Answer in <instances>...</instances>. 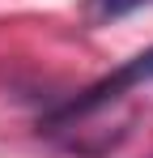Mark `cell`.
I'll use <instances>...</instances> for the list:
<instances>
[{
	"instance_id": "6da1fadb",
	"label": "cell",
	"mask_w": 153,
	"mask_h": 158,
	"mask_svg": "<svg viewBox=\"0 0 153 158\" xmlns=\"http://www.w3.org/2000/svg\"><path fill=\"white\" fill-rule=\"evenodd\" d=\"M153 81V47L149 52H140V56H132L124 69H115L106 81H98V85H89L85 94H76L73 103H64L55 115H51L47 124L51 128H68L73 120H81V115H94L98 107H106V103H115L119 94H128L132 85H149Z\"/></svg>"
},
{
	"instance_id": "7a4b0ae2",
	"label": "cell",
	"mask_w": 153,
	"mask_h": 158,
	"mask_svg": "<svg viewBox=\"0 0 153 158\" xmlns=\"http://www.w3.org/2000/svg\"><path fill=\"white\" fill-rule=\"evenodd\" d=\"M145 4H153V0H85V17L89 22H115V17H128Z\"/></svg>"
}]
</instances>
